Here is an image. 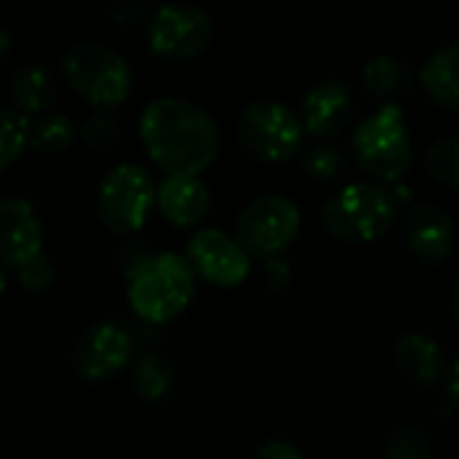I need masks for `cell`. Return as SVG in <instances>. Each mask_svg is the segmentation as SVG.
Returning <instances> with one entry per match:
<instances>
[{
  "label": "cell",
  "instance_id": "cell-5",
  "mask_svg": "<svg viewBox=\"0 0 459 459\" xmlns=\"http://www.w3.org/2000/svg\"><path fill=\"white\" fill-rule=\"evenodd\" d=\"M62 75L81 100L100 110L126 102L134 81L129 62L116 48L97 40H83L67 48L62 56Z\"/></svg>",
  "mask_w": 459,
  "mask_h": 459
},
{
  "label": "cell",
  "instance_id": "cell-26",
  "mask_svg": "<svg viewBox=\"0 0 459 459\" xmlns=\"http://www.w3.org/2000/svg\"><path fill=\"white\" fill-rule=\"evenodd\" d=\"M81 140L91 153H108L121 140V121L108 110H100L81 126Z\"/></svg>",
  "mask_w": 459,
  "mask_h": 459
},
{
  "label": "cell",
  "instance_id": "cell-8",
  "mask_svg": "<svg viewBox=\"0 0 459 459\" xmlns=\"http://www.w3.org/2000/svg\"><path fill=\"white\" fill-rule=\"evenodd\" d=\"M237 134L242 148L264 164L293 159L304 148L307 137L296 110L274 100H258L247 105L239 116Z\"/></svg>",
  "mask_w": 459,
  "mask_h": 459
},
{
  "label": "cell",
  "instance_id": "cell-23",
  "mask_svg": "<svg viewBox=\"0 0 459 459\" xmlns=\"http://www.w3.org/2000/svg\"><path fill=\"white\" fill-rule=\"evenodd\" d=\"M301 164H304L307 178H312L320 186H328V183L339 180L344 175V169H347L344 153L331 143H317V145L307 148L301 153Z\"/></svg>",
  "mask_w": 459,
  "mask_h": 459
},
{
  "label": "cell",
  "instance_id": "cell-28",
  "mask_svg": "<svg viewBox=\"0 0 459 459\" xmlns=\"http://www.w3.org/2000/svg\"><path fill=\"white\" fill-rule=\"evenodd\" d=\"M290 277H293V269L285 258H269L261 266V285L269 293H282L290 285Z\"/></svg>",
  "mask_w": 459,
  "mask_h": 459
},
{
  "label": "cell",
  "instance_id": "cell-2",
  "mask_svg": "<svg viewBox=\"0 0 459 459\" xmlns=\"http://www.w3.org/2000/svg\"><path fill=\"white\" fill-rule=\"evenodd\" d=\"M196 293V277L178 253L143 255L129 269L126 299L132 312L145 323H169L180 317Z\"/></svg>",
  "mask_w": 459,
  "mask_h": 459
},
{
  "label": "cell",
  "instance_id": "cell-1",
  "mask_svg": "<svg viewBox=\"0 0 459 459\" xmlns=\"http://www.w3.org/2000/svg\"><path fill=\"white\" fill-rule=\"evenodd\" d=\"M137 132L151 161L167 175H199L221 148L212 116L183 97L151 100L140 113Z\"/></svg>",
  "mask_w": 459,
  "mask_h": 459
},
{
  "label": "cell",
  "instance_id": "cell-9",
  "mask_svg": "<svg viewBox=\"0 0 459 459\" xmlns=\"http://www.w3.org/2000/svg\"><path fill=\"white\" fill-rule=\"evenodd\" d=\"M148 48L164 62H188L207 51L212 19L199 5L164 3L148 19Z\"/></svg>",
  "mask_w": 459,
  "mask_h": 459
},
{
  "label": "cell",
  "instance_id": "cell-4",
  "mask_svg": "<svg viewBox=\"0 0 459 459\" xmlns=\"http://www.w3.org/2000/svg\"><path fill=\"white\" fill-rule=\"evenodd\" d=\"M401 207L395 204L387 186H377L368 180L344 186L336 196H331L323 207L325 231L344 245H368L382 239Z\"/></svg>",
  "mask_w": 459,
  "mask_h": 459
},
{
  "label": "cell",
  "instance_id": "cell-20",
  "mask_svg": "<svg viewBox=\"0 0 459 459\" xmlns=\"http://www.w3.org/2000/svg\"><path fill=\"white\" fill-rule=\"evenodd\" d=\"M132 387L143 403L148 406L164 403L175 390V371L161 358L143 355L132 363Z\"/></svg>",
  "mask_w": 459,
  "mask_h": 459
},
{
  "label": "cell",
  "instance_id": "cell-30",
  "mask_svg": "<svg viewBox=\"0 0 459 459\" xmlns=\"http://www.w3.org/2000/svg\"><path fill=\"white\" fill-rule=\"evenodd\" d=\"M250 459H304L301 452L290 444V441H266L264 446H258Z\"/></svg>",
  "mask_w": 459,
  "mask_h": 459
},
{
  "label": "cell",
  "instance_id": "cell-21",
  "mask_svg": "<svg viewBox=\"0 0 459 459\" xmlns=\"http://www.w3.org/2000/svg\"><path fill=\"white\" fill-rule=\"evenodd\" d=\"M75 140V126L65 113L48 110L43 116H38V121L30 126L27 134V145H32V151L38 153H65Z\"/></svg>",
  "mask_w": 459,
  "mask_h": 459
},
{
  "label": "cell",
  "instance_id": "cell-12",
  "mask_svg": "<svg viewBox=\"0 0 459 459\" xmlns=\"http://www.w3.org/2000/svg\"><path fill=\"white\" fill-rule=\"evenodd\" d=\"M43 253V223L22 196L0 199V269L16 272Z\"/></svg>",
  "mask_w": 459,
  "mask_h": 459
},
{
  "label": "cell",
  "instance_id": "cell-32",
  "mask_svg": "<svg viewBox=\"0 0 459 459\" xmlns=\"http://www.w3.org/2000/svg\"><path fill=\"white\" fill-rule=\"evenodd\" d=\"M5 282H8V280H5V272L0 269V296L5 293Z\"/></svg>",
  "mask_w": 459,
  "mask_h": 459
},
{
  "label": "cell",
  "instance_id": "cell-24",
  "mask_svg": "<svg viewBox=\"0 0 459 459\" xmlns=\"http://www.w3.org/2000/svg\"><path fill=\"white\" fill-rule=\"evenodd\" d=\"M30 121L13 108L0 105V172H5L27 148Z\"/></svg>",
  "mask_w": 459,
  "mask_h": 459
},
{
  "label": "cell",
  "instance_id": "cell-13",
  "mask_svg": "<svg viewBox=\"0 0 459 459\" xmlns=\"http://www.w3.org/2000/svg\"><path fill=\"white\" fill-rule=\"evenodd\" d=\"M301 121L304 134L312 137H333L355 116V97L352 89L339 78H323L315 86H309L301 97V110L296 113Z\"/></svg>",
  "mask_w": 459,
  "mask_h": 459
},
{
  "label": "cell",
  "instance_id": "cell-6",
  "mask_svg": "<svg viewBox=\"0 0 459 459\" xmlns=\"http://www.w3.org/2000/svg\"><path fill=\"white\" fill-rule=\"evenodd\" d=\"M153 207H156V180L145 167L124 161L116 164L100 180L97 215L110 234L126 237L140 231Z\"/></svg>",
  "mask_w": 459,
  "mask_h": 459
},
{
  "label": "cell",
  "instance_id": "cell-17",
  "mask_svg": "<svg viewBox=\"0 0 459 459\" xmlns=\"http://www.w3.org/2000/svg\"><path fill=\"white\" fill-rule=\"evenodd\" d=\"M8 97L19 116H43L51 110L56 97V81L48 65L24 62L8 78Z\"/></svg>",
  "mask_w": 459,
  "mask_h": 459
},
{
  "label": "cell",
  "instance_id": "cell-7",
  "mask_svg": "<svg viewBox=\"0 0 459 459\" xmlns=\"http://www.w3.org/2000/svg\"><path fill=\"white\" fill-rule=\"evenodd\" d=\"M301 210L282 194L255 196L237 218L234 239L250 258H280L299 237Z\"/></svg>",
  "mask_w": 459,
  "mask_h": 459
},
{
  "label": "cell",
  "instance_id": "cell-31",
  "mask_svg": "<svg viewBox=\"0 0 459 459\" xmlns=\"http://www.w3.org/2000/svg\"><path fill=\"white\" fill-rule=\"evenodd\" d=\"M11 43H13V32L5 24H0V59L11 51Z\"/></svg>",
  "mask_w": 459,
  "mask_h": 459
},
{
  "label": "cell",
  "instance_id": "cell-25",
  "mask_svg": "<svg viewBox=\"0 0 459 459\" xmlns=\"http://www.w3.org/2000/svg\"><path fill=\"white\" fill-rule=\"evenodd\" d=\"M430 438L417 425H398L387 438V459H430Z\"/></svg>",
  "mask_w": 459,
  "mask_h": 459
},
{
  "label": "cell",
  "instance_id": "cell-27",
  "mask_svg": "<svg viewBox=\"0 0 459 459\" xmlns=\"http://www.w3.org/2000/svg\"><path fill=\"white\" fill-rule=\"evenodd\" d=\"M13 274H16L19 285H22L27 293H46V290L54 285V280H56V269H54V264L48 261L46 253H40L38 258L27 261V264L19 266Z\"/></svg>",
  "mask_w": 459,
  "mask_h": 459
},
{
  "label": "cell",
  "instance_id": "cell-22",
  "mask_svg": "<svg viewBox=\"0 0 459 459\" xmlns=\"http://www.w3.org/2000/svg\"><path fill=\"white\" fill-rule=\"evenodd\" d=\"M425 172L433 183L455 188L459 180V143L455 134H446L441 140H436L428 151H425Z\"/></svg>",
  "mask_w": 459,
  "mask_h": 459
},
{
  "label": "cell",
  "instance_id": "cell-18",
  "mask_svg": "<svg viewBox=\"0 0 459 459\" xmlns=\"http://www.w3.org/2000/svg\"><path fill=\"white\" fill-rule=\"evenodd\" d=\"M457 59L459 48L457 43H449L438 51H433L422 70H420V81L422 89L430 94L433 102H438L446 110H457L459 102V86H457Z\"/></svg>",
  "mask_w": 459,
  "mask_h": 459
},
{
  "label": "cell",
  "instance_id": "cell-19",
  "mask_svg": "<svg viewBox=\"0 0 459 459\" xmlns=\"http://www.w3.org/2000/svg\"><path fill=\"white\" fill-rule=\"evenodd\" d=\"M360 81L371 97L385 100V105H395V100L411 89V70L398 56L379 54L363 65Z\"/></svg>",
  "mask_w": 459,
  "mask_h": 459
},
{
  "label": "cell",
  "instance_id": "cell-14",
  "mask_svg": "<svg viewBox=\"0 0 459 459\" xmlns=\"http://www.w3.org/2000/svg\"><path fill=\"white\" fill-rule=\"evenodd\" d=\"M403 245L422 264H444L455 250V221L436 204H417L403 218Z\"/></svg>",
  "mask_w": 459,
  "mask_h": 459
},
{
  "label": "cell",
  "instance_id": "cell-16",
  "mask_svg": "<svg viewBox=\"0 0 459 459\" xmlns=\"http://www.w3.org/2000/svg\"><path fill=\"white\" fill-rule=\"evenodd\" d=\"M212 196L199 175H164L156 186V207L178 229L199 226L210 212Z\"/></svg>",
  "mask_w": 459,
  "mask_h": 459
},
{
  "label": "cell",
  "instance_id": "cell-10",
  "mask_svg": "<svg viewBox=\"0 0 459 459\" xmlns=\"http://www.w3.org/2000/svg\"><path fill=\"white\" fill-rule=\"evenodd\" d=\"M134 358L132 333L113 323L97 320L86 325L70 344V368L78 379L89 385H100L121 374Z\"/></svg>",
  "mask_w": 459,
  "mask_h": 459
},
{
  "label": "cell",
  "instance_id": "cell-15",
  "mask_svg": "<svg viewBox=\"0 0 459 459\" xmlns=\"http://www.w3.org/2000/svg\"><path fill=\"white\" fill-rule=\"evenodd\" d=\"M395 374L414 390H433L444 382L446 358L438 342L428 333H403L393 347Z\"/></svg>",
  "mask_w": 459,
  "mask_h": 459
},
{
  "label": "cell",
  "instance_id": "cell-11",
  "mask_svg": "<svg viewBox=\"0 0 459 459\" xmlns=\"http://www.w3.org/2000/svg\"><path fill=\"white\" fill-rule=\"evenodd\" d=\"M186 264L194 277H202L215 288H237L253 269V258L242 250L234 234L221 229H199L186 245Z\"/></svg>",
  "mask_w": 459,
  "mask_h": 459
},
{
  "label": "cell",
  "instance_id": "cell-29",
  "mask_svg": "<svg viewBox=\"0 0 459 459\" xmlns=\"http://www.w3.org/2000/svg\"><path fill=\"white\" fill-rule=\"evenodd\" d=\"M108 16L113 19V24L134 27V24L145 22V5L132 3V0H126V3H116V5H110V8H108Z\"/></svg>",
  "mask_w": 459,
  "mask_h": 459
},
{
  "label": "cell",
  "instance_id": "cell-3",
  "mask_svg": "<svg viewBox=\"0 0 459 459\" xmlns=\"http://www.w3.org/2000/svg\"><path fill=\"white\" fill-rule=\"evenodd\" d=\"M352 153L368 183L393 186L403 180L406 169L411 167L414 148L406 116L398 102L382 105L355 129Z\"/></svg>",
  "mask_w": 459,
  "mask_h": 459
}]
</instances>
